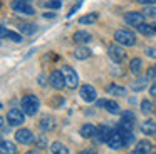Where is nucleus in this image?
<instances>
[{
  "mask_svg": "<svg viewBox=\"0 0 156 154\" xmlns=\"http://www.w3.org/2000/svg\"><path fill=\"white\" fill-rule=\"evenodd\" d=\"M20 107H22V110L25 112V116H35V114L39 112L41 102H39V99L34 96V94H27V96L22 97Z\"/></svg>",
  "mask_w": 156,
  "mask_h": 154,
  "instance_id": "obj_1",
  "label": "nucleus"
},
{
  "mask_svg": "<svg viewBox=\"0 0 156 154\" xmlns=\"http://www.w3.org/2000/svg\"><path fill=\"white\" fill-rule=\"evenodd\" d=\"M114 40L121 45H126V47H133L136 45V35L128 29H121V30H116L114 33Z\"/></svg>",
  "mask_w": 156,
  "mask_h": 154,
  "instance_id": "obj_2",
  "label": "nucleus"
},
{
  "mask_svg": "<svg viewBox=\"0 0 156 154\" xmlns=\"http://www.w3.org/2000/svg\"><path fill=\"white\" fill-rule=\"evenodd\" d=\"M62 74L66 77V87L67 89H76L79 86V75L71 65H62Z\"/></svg>",
  "mask_w": 156,
  "mask_h": 154,
  "instance_id": "obj_3",
  "label": "nucleus"
},
{
  "mask_svg": "<svg viewBox=\"0 0 156 154\" xmlns=\"http://www.w3.org/2000/svg\"><path fill=\"white\" fill-rule=\"evenodd\" d=\"M7 122L9 126H22V122L25 121V112L19 107H12L10 110L7 112Z\"/></svg>",
  "mask_w": 156,
  "mask_h": 154,
  "instance_id": "obj_4",
  "label": "nucleus"
},
{
  "mask_svg": "<svg viewBox=\"0 0 156 154\" xmlns=\"http://www.w3.org/2000/svg\"><path fill=\"white\" fill-rule=\"evenodd\" d=\"M108 54H109V57H111V60H112V62H116V64L122 62V60L126 59L124 49H122L121 44H118V42L111 44V45L108 47Z\"/></svg>",
  "mask_w": 156,
  "mask_h": 154,
  "instance_id": "obj_5",
  "label": "nucleus"
},
{
  "mask_svg": "<svg viewBox=\"0 0 156 154\" xmlns=\"http://www.w3.org/2000/svg\"><path fill=\"white\" fill-rule=\"evenodd\" d=\"M108 144L111 149H114V151H118V149H122V147H126V142H124V137H122V134L119 132L118 129H114L111 132V136L108 137Z\"/></svg>",
  "mask_w": 156,
  "mask_h": 154,
  "instance_id": "obj_6",
  "label": "nucleus"
},
{
  "mask_svg": "<svg viewBox=\"0 0 156 154\" xmlns=\"http://www.w3.org/2000/svg\"><path fill=\"white\" fill-rule=\"evenodd\" d=\"M49 84L54 87L55 90H61L66 86V77L62 74V70H52L51 75H49Z\"/></svg>",
  "mask_w": 156,
  "mask_h": 154,
  "instance_id": "obj_7",
  "label": "nucleus"
},
{
  "mask_svg": "<svg viewBox=\"0 0 156 154\" xmlns=\"http://www.w3.org/2000/svg\"><path fill=\"white\" fill-rule=\"evenodd\" d=\"M10 7H12V10H14V12L22 13V15H34V13H35L30 3L20 2V0H14V2L10 3Z\"/></svg>",
  "mask_w": 156,
  "mask_h": 154,
  "instance_id": "obj_8",
  "label": "nucleus"
},
{
  "mask_svg": "<svg viewBox=\"0 0 156 154\" xmlns=\"http://www.w3.org/2000/svg\"><path fill=\"white\" fill-rule=\"evenodd\" d=\"M79 94H81L82 100H86V102H94L96 97H98L96 89L92 86H89V84H84V86L81 87V90H79Z\"/></svg>",
  "mask_w": 156,
  "mask_h": 154,
  "instance_id": "obj_9",
  "label": "nucleus"
},
{
  "mask_svg": "<svg viewBox=\"0 0 156 154\" xmlns=\"http://www.w3.org/2000/svg\"><path fill=\"white\" fill-rule=\"evenodd\" d=\"M15 141L20 144H32L34 142V134L29 129H19L15 132Z\"/></svg>",
  "mask_w": 156,
  "mask_h": 154,
  "instance_id": "obj_10",
  "label": "nucleus"
},
{
  "mask_svg": "<svg viewBox=\"0 0 156 154\" xmlns=\"http://www.w3.org/2000/svg\"><path fill=\"white\" fill-rule=\"evenodd\" d=\"M124 20H126V23H129V25L138 27L139 23L144 22V13H139V12H128V13L124 15Z\"/></svg>",
  "mask_w": 156,
  "mask_h": 154,
  "instance_id": "obj_11",
  "label": "nucleus"
},
{
  "mask_svg": "<svg viewBox=\"0 0 156 154\" xmlns=\"http://www.w3.org/2000/svg\"><path fill=\"white\" fill-rule=\"evenodd\" d=\"M81 136L84 137V139H94V137L98 136V127H96L94 124H84V126L81 127Z\"/></svg>",
  "mask_w": 156,
  "mask_h": 154,
  "instance_id": "obj_12",
  "label": "nucleus"
},
{
  "mask_svg": "<svg viewBox=\"0 0 156 154\" xmlns=\"http://www.w3.org/2000/svg\"><path fill=\"white\" fill-rule=\"evenodd\" d=\"M111 132H112V129L109 126H99L98 127V136H96V139L99 141V142H108V137L111 136Z\"/></svg>",
  "mask_w": 156,
  "mask_h": 154,
  "instance_id": "obj_13",
  "label": "nucleus"
},
{
  "mask_svg": "<svg viewBox=\"0 0 156 154\" xmlns=\"http://www.w3.org/2000/svg\"><path fill=\"white\" fill-rule=\"evenodd\" d=\"M151 147H153V144L149 142L148 139H143V141H139V142L136 144L134 151H136V152H138V154H149V152H151V151H153Z\"/></svg>",
  "mask_w": 156,
  "mask_h": 154,
  "instance_id": "obj_14",
  "label": "nucleus"
},
{
  "mask_svg": "<svg viewBox=\"0 0 156 154\" xmlns=\"http://www.w3.org/2000/svg\"><path fill=\"white\" fill-rule=\"evenodd\" d=\"M141 131H143V134H146V136H156V122L151 121V119L144 121L143 126H141Z\"/></svg>",
  "mask_w": 156,
  "mask_h": 154,
  "instance_id": "obj_15",
  "label": "nucleus"
},
{
  "mask_svg": "<svg viewBox=\"0 0 156 154\" xmlns=\"http://www.w3.org/2000/svg\"><path fill=\"white\" fill-rule=\"evenodd\" d=\"M0 154H17V146L14 142H10V141H2Z\"/></svg>",
  "mask_w": 156,
  "mask_h": 154,
  "instance_id": "obj_16",
  "label": "nucleus"
},
{
  "mask_svg": "<svg viewBox=\"0 0 156 154\" xmlns=\"http://www.w3.org/2000/svg\"><path fill=\"white\" fill-rule=\"evenodd\" d=\"M72 39H74L76 44H87L89 40H91V33L86 32V30H77V32L72 35Z\"/></svg>",
  "mask_w": 156,
  "mask_h": 154,
  "instance_id": "obj_17",
  "label": "nucleus"
},
{
  "mask_svg": "<svg viewBox=\"0 0 156 154\" xmlns=\"http://www.w3.org/2000/svg\"><path fill=\"white\" fill-rule=\"evenodd\" d=\"M2 39H9V40H14V42H22L20 33L12 32V30H7L4 25H2Z\"/></svg>",
  "mask_w": 156,
  "mask_h": 154,
  "instance_id": "obj_18",
  "label": "nucleus"
},
{
  "mask_svg": "<svg viewBox=\"0 0 156 154\" xmlns=\"http://www.w3.org/2000/svg\"><path fill=\"white\" fill-rule=\"evenodd\" d=\"M19 30H20L22 35H34L35 30H37V27L34 25V23H29V22H24L19 25Z\"/></svg>",
  "mask_w": 156,
  "mask_h": 154,
  "instance_id": "obj_19",
  "label": "nucleus"
},
{
  "mask_svg": "<svg viewBox=\"0 0 156 154\" xmlns=\"http://www.w3.org/2000/svg\"><path fill=\"white\" fill-rule=\"evenodd\" d=\"M72 55H74L76 59H79V60H84V59H89L91 50H89L87 47H76V50L72 52Z\"/></svg>",
  "mask_w": 156,
  "mask_h": 154,
  "instance_id": "obj_20",
  "label": "nucleus"
},
{
  "mask_svg": "<svg viewBox=\"0 0 156 154\" xmlns=\"http://www.w3.org/2000/svg\"><path fill=\"white\" fill-rule=\"evenodd\" d=\"M51 151H52V154H69V149L62 142H59V141L51 144Z\"/></svg>",
  "mask_w": 156,
  "mask_h": 154,
  "instance_id": "obj_21",
  "label": "nucleus"
},
{
  "mask_svg": "<svg viewBox=\"0 0 156 154\" xmlns=\"http://www.w3.org/2000/svg\"><path fill=\"white\" fill-rule=\"evenodd\" d=\"M129 70H131L134 75L141 74V70H143V60L141 59H133L131 62H129Z\"/></svg>",
  "mask_w": 156,
  "mask_h": 154,
  "instance_id": "obj_22",
  "label": "nucleus"
},
{
  "mask_svg": "<svg viewBox=\"0 0 156 154\" xmlns=\"http://www.w3.org/2000/svg\"><path fill=\"white\" fill-rule=\"evenodd\" d=\"M102 107H104L109 114H118L119 110H121L119 109V104L116 102V100H104V106Z\"/></svg>",
  "mask_w": 156,
  "mask_h": 154,
  "instance_id": "obj_23",
  "label": "nucleus"
},
{
  "mask_svg": "<svg viewBox=\"0 0 156 154\" xmlns=\"http://www.w3.org/2000/svg\"><path fill=\"white\" fill-rule=\"evenodd\" d=\"M98 19H99V15H98L96 12H92V13H89V15H82L81 19H79V23H82V25H87V23L98 22Z\"/></svg>",
  "mask_w": 156,
  "mask_h": 154,
  "instance_id": "obj_24",
  "label": "nucleus"
},
{
  "mask_svg": "<svg viewBox=\"0 0 156 154\" xmlns=\"http://www.w3.org/2000/svg\"><path fill=\"white\" fill-rule=\"evenodd\" d=\"M108 92L112 94V96L121 97V96H124V94H126V89H124V87H121V86H116V84H111V86H108Z\"/></svg>",
  "mask_w": 156,
  "mask_h": 154,
  "instance_id": "obj_25",
  "label": "nucleus"
},
{
  "mask_svg": "<svg viewBox=\"0 0 156 154\" xmlns=\"http://www.w3.org/2000/svg\"><path fill=\"white\" fill-rule=\"evenodd\" d=\"M52 127H54V121H52V117H47L44 116L41 121V129L45 131V132H49V131H52Z\"/></svg>",
  "mask_w": 156,
  "mask_h": 154,
  "instance_id": "obj_26",
  "label": "nucleus"
},
{
  "mask_svg": "<svg viewBox=\"0 0 156 154\" xmlns=\"http://www.w3.org/2000/svg\"><path fill=\"white\" fill-rule=\"evenodd\" d=\"M136 29H138V32L139 33H143V35H151L153 32H154V29H153V25H148V23H139L138 27H136Z\"/></svg>",
  "mask_w": 156,
  "mask_h": 154,
  "instance_id": "obj_27",
  "label": "nucleus"
},
{
  "mask_svg": "<svg viewBox=\"0 0 156 154\" xmlns=\"http://www.w3.org/2000/svg\"><path fill=\"white\" fill-rule=\"evenodd\" d=\"M146 82H148V79H146V77H144V79H138L136 82H133L129 87H131L133 90H136V92H139V90H143L146 87Z\"/></svg>",
  "mask_w": 156,
  "mask_h": 154,
  "instance_id": "obj_28",
  "label": "nucleus"
},
{
  "mask_svg": "<svg viewBox=\"0 0 156 154\" xmlns=\"http://www.w3.org/2000/svg\"><path fill=\"white\" fill-rule=\"evenodd\" d=\"M141 112L143 114H151L153 112V102L151 100H143L141 102Z\"/></svg>",
  "mask_w": 156,
  "mask_h": 154,
  "instance_id": "obj_29",
  "label": "nucleus"
},
{
  "mask_svg": "<svg viewBox=\"0 0 156 154\" xmlns=\"http://www.w3.org/2000/svg\"><path fill=\"white\" fill-rule=\"evenodd\" d=\"M42 5L47 7V9H61L62 2L61 0H45V2H42Z\"/></svg>",
  "mask_w": 156,
  "mask_h": 154,
  "instance_id": "obj_30",
  "label": "nucleus"
},
{
  "mask_svg": "<svg viewBox=\"0 0 156 154\" xmlns=\"http://www.w3.org/2000/svg\"><path fill=\"white\" fill-rule=\"evenodd\" d=\"M121 119H124V121H131V122H134L136 117H134V114H133L131 110H124V112H121Z\"/></svg>",
  "mask_w": 156,
  "mask_h": 154,
  "instance_id": "obj_31",
  "label": "nucleus"
},
{
  "mask_svg": "<svg viewBox=\"0 0 156 154\" xmlns=\"http://www.w3.org/2000/svg\"><path fill=\"white\" fill-rule=\"evenodd\" d=\"M47 146V139H45V134H42L41 137L35 139V147H45Z\"/></svg>",
  "mask_w": 156,
  "mask_h": 154,
  "instance_id": "obj_32",
  "label": "nucleus"
},
{
  "mask_svg": "<svg viewBox=\"0 0 156 154\" xmlns=\"http://www.w3.org/2000/svg\"><path fill=\"white\" fill-rule=\"evenodd\" d=\"M144 15H148V17H153V19H156V7H148V9L144 10Z\"/></svg>",
  "mask_w": 156,
  "mask_h": 154,
  "instance_id": "obj_33",
  "label": "nucleus"
},
{
  "mask_svg": "<svg viewBox=\"0 0 156 154\" xmlns=\"http://www.w3.org/2000/svg\"><path fill=\"white\" fill-rule=\"evenodd\" d=\"M144 52H146V55H148V57H151V59H156V47H148Z\"/></svg>",
  "mask_w": 156,
  "mask_h": 154,
  "instance_id": "obj_34",
  "label": "nucleus"
},
{
  "mask_svg": "<svg viewBox=\"0 0 156 154\" xmlns=\"http://www.w3.org/2000/svg\"><path fill=\"white\" fill-rule=\"evenodd\" d=\"M77 154H98V151H96L94 147H87V149H82V151H79Z\"/></svg>",
  "mask_w": 156,
  "mask_h": 154,
  "instance_id": "obj_35",
  "label": "nucleus"
},
{
  "mask_svg": "<svg viewBox=\"0 0 156 154\" xmlns=\"http://www.w3.org/2000/svg\"><path fill=\"white\" fill-rule=\"evenodd\" d=\"M136 2L141 5H153V3H156V0H136Z\"/></svg>",
  "mask_w": 156,
  "mask_h": 154,
  "instance_id": "obj_36",
  "label": "nucleus"
},
{
  "mask_svg": "<svg viewBox=\"0 0 156 154\" xmlns=\"http://www.w3.org/2000/svg\"><path fill=\"white\" fill-rule=\"evenodd\" d=\"M149 94H151V97H154V99H156V82L149 87Z\"/></svg>",
  "mask_w": 156,
  "mask_h": 154,
  "instance_id": "obj_37",
  "label": "nucleus"
},
{
  "mask_svg": "<svg viewBox=\"0 0 156 154\" xmlns=\"http://www.w3.org/2000/svg\"><path fill=\"white\" fill-rule=\"evenodd\" d=\"M39 84H41V86H45V80H44V75H39Z\"/></svg>",
  "mask_w": 156,
  "mask_h": 154,
  "instance_id": "obj_38",
  "label": "nucleus"
},
{
  "mask_svg": "<svg viewBox=\"0 0 156 154\" xmlns=\"http://www.w3.org/2000/svg\"><path fill=\"white\" fill-rule=\"evenodd\" d=\"M20 2H27V3H30V2H32V0H20Z\"/></svg>",
  "mask_w": 156,
  "mask_h": 154,
  "instance_id": "obj_39",
  "label": "nucleus"
},
{
  "mask_svg": "<svg viewBox=\"0 0 156 154\" xmlns=\"http://www.w3.org/2000/svg\"><path fill=\"white\" fill-rule=\"evenodd\" d=\"M153 29H154V32H156V22H154V23H153Z\"/></svg>",
  "mask_w": 156,
  "mask_h": 154,
  "instance_id": "obj_40",
  "label": "nucleus"
},
{
  "mask_svg": "<svg viewBox=\"0 0 156 154\" xmlns=\"http://www.w3.org/2000/svg\"><path fill=\"white\" fill-rule=\"evenodd\" d=\"M27 154H37V152H35V151H30V152H27Z\"/></svg>",
  "mask_w": 156,
  "mask_h": 154,
  "instance_id": "obj_41",
  "label": "nucleus"
},
{
  "mask_svg": "<svg viewBox=\"0 0 156 154\" xmlns=\"http://www.w3.org/2000/svg\"><path fill=\"white\" fill-rule=\"evenodd\" d=\"M129 154H138V152H136V151H131V152H129Z\"/></svg>",
  "mask_w": 156,
  "mask_h": 154,
  "instance_id": "obj_42",
  "label": "nucleus"
},
{
  "mask_svg": "<svg viewBox=\"0 0 156 154\" xmlns=\"http://www.w3.org/2000/svg\"><path fill=\"white\" fill-rule=\"evenodd\" d=\"M149 154H156V151H151V152H149Z\"/></svg>",
  "mask_w": 156,
  "mask_h": 154,
  "instance_id": "obj_43",
  "label": "nucleus"
}]
</instances>
